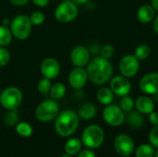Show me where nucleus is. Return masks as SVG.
<instances>
[{
    "instance_id": "obj_1",
    "label": "nucleus",
    "mask_w": 158,
    "mask_h": 157,
    "mask_svg": "<svg viewBox=\"0 0 158 157\" xmlns=\"http://www.w3.org/2000/svg\"><path fill=\"white\" fill-rule=\"evenodd\" d=\"M89 81L97 86L105 85L113 76L114 68L109 59L102 56H95L86 66Z\"/></svg>"
},
{
    "instance_id": "obj_2",
    "label": "nucleus",
    "mask_w": 158,
    "mask_h": 157,
    "mask_svg": "<svg viewBox=\"0 0 158 157\" xmlns=\"http://www.w3.org/2000/svg\"><path fill=\"white\" fill-rule=\"evenodd\" d=\"M79 116L72 110L67 109L60 112L56 118L55 130L62 137L71 136L78 129Z\"/></svg>"
},
{
    "instance_id": "obj_3",
    "label": "nucleus",
    "mask_w": 158,
    "mask_h": 157,
    "mask_svg": "<svg viewBox=\"0 0 158 157\" xmlns=\"http://www.w3.org/2000/svg\"><path fill=\"white\" fill-rule=\"evenodd\" d=\"M31 27L32 24L31 22L30 17L25 14L16 16L10 22V30L13 37L19 41L29 38L31 32Z\"/></svg>"
},
{
    "instance_id": "obj_4",
    "label": "nucleus",
    "mask_w": 158,
    "mask_h": 157,
    "mask_svg": "<svg viewBox=\"0 0 158 157\" xmlns=\"http://www.w3.org/2000/svg\"><path fill=\"white\" fill-rule=\"evenodd\" d=\"M59 114V106L56 100L46 99L41 102L35 108L34 116L41 122H49Z\"/></svg>"
},
{
    "instance_id": "obj_5",
    "label": "nucleus",
    "mask_w": 158,
    "mask_h": 157,
    "mask_svg": "<svg viewBox=\"0 0 158 157\" xmlns=\"http://www.w3.org/2000/svg\"><path fill=\"white\" fill-rule=\"evenodd\" d=\"M105 133L103 129L98 125H90L82 132L81 143L90 149L100 147L104 142Z\"/></svg>"
},
{
    "instance_id": "obj_6",
    "label": "nucleus",
    "mask_w": 158,
    "mask_h": 157,
    "mask_svg": "<svg viewBox=\"0 0 158 157\" xmlns=\"http://www.w3.org/2000/svg\"><path fill=\"white\" fill-rule=\"evenodd\" d=\"M23 99L22 92L15 86L5 88L0 93V104L6 110L17 109Z\"/></svg>"
},
{
    "instance_id": "obj_7",
    "label": "nucleus",
    "mask_w": 158,
    "mask_h": 157,
    "mask_svg": "<svg viewBox=\"0 0 158 157\" xmlns=\"http://www.w3.org/2000/svg\"><path fill=\"white\" fill-rule=\"evenodd\" d=\"M79 13L77 5L71 0L62 1L55 9V19L61 23H69L74 20Z\"/></svg>"
},
{
    "instance_id": "obj_8",
    "label": "nucleus",
    "mask_w": 158,
    "mask_h": 157,
    "mask_svg": "<svg viewBox=\"0 0 158 157\" xmlns=\"http://www.w3.org/2000/svg\"><path fill=\"white\" fill-rule=\"evenodd\" d=\"M118 69L122 76L131 79L137 75L140 69V60L134 55H125L118 63Z\"/></svg>"
},
{
    "instance_id": "obj_9",
    "label": "nucleus",
    "mask_w": 158,
    "mask_h": 157,
    "mask_svg": "<svg viewBox=\"0 0 158 157\" xmlns=\"http://www.w3.org/2000/svg\"><path fill=\"white\" fill-rule=\"evenodd\" d=\"M103 118L108 125L118 127L125 121V114L119 105L110 104L106 105L103 111Z\"/></svg>"
},
{
    "instance_id": "obj_10",
    "label": "nucleus",
    "mask_w": 158,
    "mask_h": 157,
    "mask_svg": "<svg viewBox=\"0 0 158 157\" xmlns=\"http://www.w3.org/2000/svg\"><path fill=\"white\" fill-rule=\"evenodd\" d=\"M109 88L112 90L115 95L123 97L130 94L131 91V83L130 81V79L120 74L111 78Z\"/></svg>"
},
{
    "instance_id": "obj_11",
    "label": "nucleus",
    "mask_w": 158,
    "mask_h": 157,
    "mask_svg": "<svg viewBox=\"0 0 158 157\" xmlns=\"http://www.w3.org/2000/svg\"><path fill=\"white\" fill-rule=\"evenodd\" d=\"M139 87L147 95L158 94V72H149L143 76L140 80Z\"/></svg>"
},
{
    "instance_id": "obj_12",
    "label": "nucleus",
    "mask_w": 158,
    "mask_h": 157,
    "mask_svg": "<svg viewBox=\"0 0 158 157\" xmlns=\"http://www.w3.org/2000/svg\"><path fill=\"white\" fill-rule=\"evenodd\" d=\"M41 73L44 78H47L49 80L56 79L60 73L61 68L59 62L54 57H46L44 58L40 66Z\"/></svg>"
},
{
    "instance_id": "obj_13",
    "label": "nucleus",
    "mask_w": 158,
    "mask_h": 157,
    "mask_svg": "<svg viewBox=\"0 0 158 157\" xmlns=\"http://www.w3.org/2000/svg\"><path fill=\"white\" fill-rule=\"evenodd\" d=\"M116 151L121 156H130L134 151V143L132 139L127 134H119L116 137L114 142Z\"/></svg>"
},
{
    "instance_id": "obj_14",
    "label": "nucleus",
    "mask_w": 158,
    "mask_h": 157,
    "mask_svg": "<svg viewBox=\"0 0 158 157\" xmlns=\"http://www.w3.org/2000/svg\"><path fill=\"white\" fill-rule=\"evenodd\" d=\"M90 60V52L83 45H77L70 52V61L75 67L84 68L87 66Z\"/></svg>"
},
{
    "instance_id": "obj_15",
    "label": "nucleus",
    "mask_w": 158,
    "mask_h": 157,
    "mask_svg": "<svg viewBox=\"0 0 158 157\" xmlns=\"http://www.w3.org/2000/svg\"><path fill=\"white\" fill-rule=\"evenodd\" d=\"M87 70L84 68L76 67L74 68L69 75V85L76 90L82 89L88 81Z\"/></svg>"
},
{
    "instance_id": "obj_16",
    "label": "nucleus",
    "mask_w": 158,
    "mask_h": 157,
    "mask_svg": "<svg viewBox=\"0 0 158 157\" xmlns=\"http://www.w3.org/2000/svg\"><path fill=\"white\" fill-rule=\"evenodd\" d=\"M155 100L147 94L141 95L135 100V107L142 114L149 115L155 110Z\"/></svg>"
},
{
    "instance_id": "obj_17",
    "label": "nucleus",
    "mask_w": 158,
    "mask_h": 157,
    "mask_svg": "<svg viewBox=\"0 0 158 157\" xmlns=\"http://www.w3.org/2000/svg\"><path fill=\"white\" fill-rule=\"evenodd\" d=\"M156 11L151 5L149 4L143 5L139 7L137 11V19L139 20V22L143 24L150 23L154 20V19L156 16Z\"/></svg>"
},
{
    "instance_id": "obj_18",
    "label": "nucleus",
    "mask_w": 158,
    "mask_h": 157,
    "mask_svg": "<svg viewBox=\"0 0 158 157\" xmlns=\"http://www.w3.org/2000/svg\"><path fill=\"white\" fill-rule=\"evenodd\" d=\"M125 120L127 124L132 129H140L143 126L144 118L143 114L139 111H131L128 112V115L125 116Z\"/></svg>"
},
{
    "instance_id": "obj_19",
    "label": "nucleus",
    "mask_w": 158,
    "mask_h": 157,
    "mask_svg": "<svg viewBox=\"0 0 158 157\" xmlns=\"http://www.w3.org/2000/svg\"><path fill=\"white\" fill-rule=\"evenodd\" d=\"M115 94L110 88L102 87L96 93V98L98 102L104 105H108L113 103Z\"/></svg>"
},
{
    "instance_id": "obj_20",
    "label": "nucleus",
    "mask_w": 158,
    "mask_h": 157,
    "mask_svg": "<svg viewBox=\"0 0 158 157\" xmlns=\"http://www.w3.org/2000/svg\"><path fill=\"white\" fill-rule=\"evenodd\" d=\"M96 107L93 103H85L79 109V117L84 120H90L96 115Z\"/></svg>"
},
{
    "instance_id": "obj_21",
    "label": "nucleus",
    "mask_w": 158,
    "mask_h": 157,
    "mask_svg": "<svg viewBox=\"0 0 158 157\" xmlns=\"http://www.w3.org/2000/svg\"><path fill=\"white\" fill-rule=\"evenodd\" d=\"M81 140L77 139V138H73V139H69L66 144H65V152L67 153V155H78L81 152Z\"/></svg>"
},
{
    "instance_id": "obj_22",
    "label": "nucleus",
    "mask_w": 158,
    "mask_h": 157,
    "mask_svg": "<svg viewBox=\"0 0 158 157\" xmlns=\"http://www.w3.org/2000/svg\"><path fill=\"white\" fill-rule=\"evenodd\" d=\"M67 92V88L66 85L62 82H56L54 84H52L50 92H49V96L51 97V99L54 100H58L61 99L62 97H64V95L66 94Z\"/></svg>"
},
{
    "instance_id": "obj_23",
    "label": "nucleus",
    "mask_w": 158,
    "mask_h": 157,
    "mask_svg": "<svg viewBox=\"0 0 158 157\" xmlns=\"http://www.w3.org/2000/svg\"><path fill=\"white\" fill-rule=\"evenodd\" d=\"M13 38V34L11 32L10 28L0 25V46L6 47L10 44Z\"/></svg>"
},
{
    "instance_id": "obj_24",
    "label": "nucleus",
    "mask_w": 158,
    "mask_h": 157,
    "mask_svg": "<svg viewBox=\"0 0 158 157\" xmlns=\"http://www.w3.org/2000/svg\"><path fill=\"white\" fill-rule=\"evenodd\" d=\"M151 52H152L151 47H150L148 44H146V43H142V44L138 45V46L135 48L134 54H133V55H134L140 61H142V60L147 59V58L150 56Z\"/></svg>"
},
{
    "instance_id": "obj_25",
    "label": "nucleus",
    "mask_w": 158,
    "mask_h": 157,
    "mask_svg": "<svg viewBox=\"0 0 158 157\" xmlns=\"http://www.w3.org/2000/svg\"><path fill=\"white\" fill-rule=\"evenodd\" d=\"M119 107L124 112H127V113L131 112L135 107V101L131 96L125 95V96L121 97V99L119 101Z\"/></svg>"
},
{
    "instance_id": "obj_26",
    "label": "nucleus",
    "mask_w": 158,
    "mask_h": 157,
    "mask_svg": "<svg viewBox=\"0 0 158 157\" xmlns=\"http://www.w3.org/2000/svg\"><path fill=\"white\" fill-rule=\"evenodd\" d=\"M17 133L24 138H28L32 134V127L27 122H19L16 125Z\"/></svg>"
},
{
    "instance_id": "obj_27",
    "label": "nucleus",
    "mask_w": 158,
    "mask_h": 157,
    "mask_svg": "<svg viewBox=\"0 0 158 157\" xmlns=\"http://www.w3.org/2000/svg\"><path fill=\"white\" fill-rule=\"evenodd\" d=\"M136 157H153L155 155V149L152 144H142L136 150Z\"/></svg>"
},
{
    "instance_id": "obj_28",
    "label": "nucleus",
    "mask_w": 158,
    "mask_h": 157,
    "mask_svg": "<svg viewBox=\"0 0 158 157\" xmlns=\"http://www.w3.org/2000/svg\"><path fill=\"white\" fill-rule=\"evenodd\" d=\"M8 112L5 114L4 116V122L7 126H14L18 123L19 120V114L17 109L13 110H7Z\"/></svg>"
},
{
    "instance_id": "obj_29",
    "label": "nucleus",
    "mask_w": 158,
    "mask_h": 157,
    "mask_svg": "<svg viewBox=\"0 0 158 157\" xmlns=\"http://www.w3.org/2000/svg\"><path fill=\"white\" fill-rule=\"evenodd\" d=\"M51 86H52L51 80L47 78H43L42 80H40V81L37 84V90L42 94H47L50 92Z\"/></svg>"
},
{
    "instance_id": "obj_30",
    "label": "nucleus",
    "mask_w": 158,
    "mask_h": 157,
    "mask_svg": "<svg viewBox=\"0 0 158 157\" xmlns=\"http://www.w3.org/2000/svg\"><path fill=\"white\" fill-rule=\"evenodd\" d=\"M114 55H115V47L112 44L106 43V44H104L103 46H101L100 56H102L106 59H110L114 56Z\"/></svg>"
},
{
    "instance_id": "obj_31",
    "label": "nucleus",
    "mask_w": 158,
    "mask_h": 157,
    "mask_svg": "<svg viewBox=\"0 0 158 157\" xmlns=\"http://www.w3.org/2000/svg\"><path fill=\"white\" fill-rule=\"evenodd\" d=\"M30 19H31V22L32 25L40 26V25H42L44 22L45 16H44V14L42 11H34L30 16Z\"/></svg>"
},
{
    "instance_id": "obj_32",
    "label": "nucleus",
    "mask_w": 158,
    "mask_h": 157,
    "mask_svg": "<svg viewBox=\"0 0 158 157\" xmlns=\"http://www.w3.org/2000/svg\"><path fill=\"white\" fill-rule=\"evenodd\" d=\"M10 59H11V56L9 51L4 46H0V68L7 65Z\"/></svg>"
},
{
    "instance_id": "obj_33",
    "label": "nucleus",
    "mask_w": 158,
    "mask_h": 157,
    "mask_svg": "<svg viewBox=\"0 0 158 157\" xmlns=\"http://www.w3.org/2000/svg\"><path fill=\"white\" fill-rule=\"evenodd\" d=\"M149 141L151 143V144L156 147L158 148V125L155 126L152 130L150 131V134H149Z\"/></svg>"
},
{
    "instance_id": "obj_34",
    "label": "nucleus",
    "mask_w": 158,
    "mask_h": 157,
    "mask_svg": "<svg viewBox=\"0 0 158 157\" xmlns=\"http://www.w3.org/2000/svg\"><path fill=\"white\" fill-rule=\"evenodd\" d=\"M149 121L155 126L158 125V112L153 111L149 114Z\"/></svg>"
},
{
    "instance_id": "obj_35",
    "label": "nucleus",
    "mask_w": 158,
    "mask_h": 157,
    "mask_svg": "<svg viewBox=\"0 0 158 157\" xmlns=\"http://www.w3.org/2000/svg\"><path fill=\"white\" fill-rule=\"evenodd\" d=\"M78 157H96V155L91 150H83V151L79 153Z\"/></svg>"
},
{
    "instance_id": "obj_36",
    "label": "nucleus",
    "mask_w": 158,
    "mask_h": 157,
    "mask_svg": "<svg viewBox=\"0 0 158 157\" xmlns=\"http://www.w3.org/2000/svg\"><path fill=\"white\" fill-rule=\"evenodd\" d=\"M31 1H32V3H33L35 6H41V7L46 6L49 4V2H50V0H31Z\"/></svg>"
},
{
    "instance_id": "obj_37",
    "label": "nucleus",
    "mask_w": 158,
    "mask_h": 157,
    "mask_svg": "<svg viewBox=\"0 0 158 157\" xmlns=\"http://www.w3.org/2000/svg\"><path fill=\"white\" fill-rule=\"evenodd\" d=\"M11 4L15 6H24L26 5L30 0H8Z\"/></svg>"
},
{
    "instance_id": "obj_38",
    "label": "nucleus",
    "mask_w": 158,
    "mask_h": 157,
    "mask_svg": "<svg viewBox=\"0 0 158 157\" xmlns=\"http://www.w3.org/2000/svg\"><path fill=\"white\" fill-rule=\"evenodd\" d=\"M153 28H154V31H156V33L158 34V15L156 16V18L153 20Z\"/></svg>"
},
{
    "instance_id": "obj_39",
    "label": "nucleus",
    "mask_w": 158,
    "mask_h": 157,
    "mask_svg": "<svg viewBox=\"0 0 158 157\" xmlns=\"http://www.w3.org/2000/svg\"><path fill=\"white\" fill-rule=\"evenodd\" d=\"M151 6L155 8L156 11L158 12V0H152L151 1Z\"/></svg>"
},
{
    "instance_id": "obj_40",
    "label": "nucleus",
    "mask_w": 158,
    "mask_h": 157,
    "mask_svg": "<svg viewBox=\"0 0 158 157\" xmlns=\"http://www.w3.org/2000/svg\"><path fill=\"white\" fill-rule=\"evenodd\" d=\"M71 1L74 2V3L78 6V5H83V4L87 3L89 0H71Z\"/></svg>"
},
{
    "instance_id": "obj_41",
    "label": "nucleus",
    "mask_w": 158,
    "mask_h": 157,
    "mask_svg": "<svg viewBox=\"0 0 158 157\" xmlns=\"http://www.w3.org/2000/svg\"><path fill=\"white\" fill-rule=\"evenodd\" d=\"M10 22H11V21H9V19H3V21H2V25L8 27V26H10Z\"/></svg>"
},
{
    "instance_id": "obj_42",
    "label": "nucleus",
    "mask_w": 158,
    "mask_h": 157,
    "mask_svg": "<svg viewBox=\"0 0 158 157\" xmlns=\"http://www.w3.org/2000/svg\"><path fill=\"white\" fill-rule=\"evenodd\" d=\"M154 157H158V149H157V151H156V152H155Z\"/></svg>"
},
{
    "instance_id": "obj_43",
    "label": "nucleus",
    "mask_w": 158,
    "mask_h": 157,
    "mask_svg": "<svg viewBox=\"0 0 158 157\" xmlns=\"http://www.w3.org/2000/svg\"><path fill=\"white\" fill-rule=\"evenodd\" d=\"M61 157H72V155H62Z\"/></svg>"
},
{
    "instance_id": "obj_44",
    "label": "nucleus",
    "mask_w": 158,
    "mask_h": 157,
    "mask_svg": "<svg viewBox=\"0 0 158 157\" xmlns=\"http://www.w3.org/2000/svg\"><path fill=\"white\" fill-rule=\"evenodd\" d=\"M61 1H68V0H61Z\"/></svg>"
},
{
    "instance_id": "obj_45",
    "label": "nucleus",
    "mask_w": 158,
    "mask_h": 157,
    "mask_svg": "<svg viewBox=\"0 0 158 157\" xmlns=\"http://www.w3.org/2000/svg\"><path fill=\"white\" fill-rule=\"evenodd\" d=\"M121 157H124V156H121Z\"/></svg>"
}]
</instances>
